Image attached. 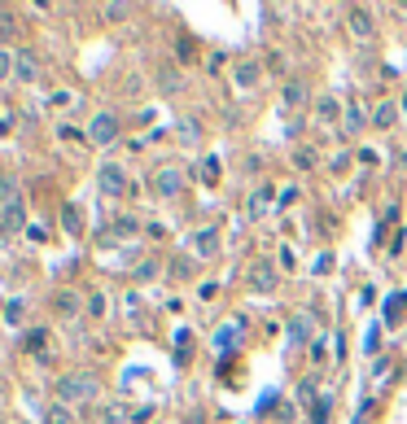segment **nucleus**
I'll return each instance as SVG.
<instances>
[{
  "mask_svg": "<svg viewBox=\"0 0 407 424\" xmlns=\"http://www.w3.org/2000/svg\"><path fill=\"white\" fill-rule=\"evenodd\" d=\"M53 394H57V403H66V407H92L101 398V381L92 372H62L53 381Z\"/></svg>",
  "mask_w": 407,
  "mask_h": 424,
  "instance_id": "nucleus-1",
  "label": "nucleus"
},
{
  "mask_svg": "<svg viewBox=\"0 0 407 424\" xmlns=\"http://www.w3.org/2000/svg\"><path fill=\"white\" fill-rule=\"evenodd\" d=\"M118 136H123V123H118V114H114V110H101V114H92V123H88V145H97V149H110Z\"/></svg>",
  "mask_w": 407,
  "mask_h": 424,
  "instance_id": "nucleus-2",
  "label": "nucleus"
},
{
  "mask_svg": "<svg viewBox=\"0 0 407 424\" xmlns=\"http://www.w3.org/2000/svg\"><path fill=\"white\" fill-rule=\"evenodd\" d=\"M184 171L179 167H162V171H153L149 175V188H153V197H162V202H175L179 193H184Z\"/></svg>",
  "mask_w": 407,
  "mask_h": 424,
  "instance_id": "nucleus-3",
  "label": "nucleus"
},
{
  "mask_svg": "<svg viewBox=\"0 0 407 424\" xmlns=\"http://www.w3.org/2000/svg\"><path fill=\"white\" fill-rule=\"evenodd\" d=\"M44 66L35 49H14V84H40Z\"/></svg>",
  "mask_w": 407,
  "mask_h": 424,
  "instance_id": "nucleus-4",
  "label": "nucleus"
},
{
  "mask_svg": "<svg viewBox=\"0 0 407 424\" xmlns=\"http://www.w3.org/2000/svg\"><path fill=\"white\" fill-rule=\"evenodd\" d=\"M258 84H263V62H258V57H236V62H232V88L250 92Z\"/></svg>",
  "mask_w": 407,
  "mask_h": 424,
  "instance_id": "nucleus-5",
  "label": "nucleus"
},
{
  "mask_svg": "<svg viewBox=\"0 0 407 424\" xmlns=\"http://www.w3.org/2000/svg\"><path fill=\"white\" fill-rule=\"evenodd\" d=\"M49 311L57 315V320H79V315H83V298L75 289H53L49 293Z\"/></svg>",
  "mask_w": 407,
  "mask_h": 424,
  "instance_id": "nucleus-6",
  "label": "nucleus"
},
{
  "mask_svg": "<svg viewBox=\"0 0 407 424\" xmlns=\"http://www.w3.org/2000/svg\"><path fill=\"white\" fill-rule=\"evenodd\" d=\"M342 114H346V105L333 97V92L316 97V105H311V119H316L320 127H342Z\"/></svg>",
  "mask_w": 407,
  "mask_h": 424,
  "instance_id": "nucleus-7",
  "label": "nucleus"
},
{
  "mask_svg": "<svg viewBox=\"0 0 407 424\" xmlns=\"http://www.w3.org/2000/svg\"><path fill=\"white\" fill-rule=\"evenodd\" d=\"M97 184H101L105 197H123V193H127V171H123V162H101Z\"/></svg>",
  "mask_w": 407,
  "mask_h": 424,
  "instance_id": "nucleus-8",
  "label": "nucleus"
},
{
  "mask_svg": "<svg viewBox=\"0 0 407 424\" xmlns=\"http://www.w3.org/2000/svg\"><path fill=\"white\" fill-rule=\"evenodd\" d=\"M346 27H351V35H355L359 44H368V40L377 35V14H373L368 5H355V9H351V22H346Z\"/></svg>",
  "mask_w": 407,
  "mask_h": 424,
  "instance_id": "nucleus-9",
  "label": "nucleus"
},
{
  "mask_svg": "<svg viewBox=\"0 0 407 424\" xmlns=\"http://www.w3.org/2000/svg\"><path fill=\"white\" fill-rule=\"evenodd\" d=\"M219 250H223V237H219V228H197L193 232V254L197 258H219Z\"/></svg>",
  "mask_w": 407,
  "mask_h": 424,
  "instance_id": "nucleus-10",
  "label": "nucleus"
},
{
  "mask_svg": "<svg viewBox=\"0 0 407 424\" xmlns=\"http://www.w3.org/2000/svg\"><path fill=\"white\" fill-rule=\"evenodd\" d=\"M381 320H386V328H403L407 324V293L403 289L381 302Z\"/></svg>",
  "mask_w": 407,
  "mask_h": 424,
  "instance_id": "nucleus-11",
  "label": "nucleus"
},
{
  "mask_svg": "<svg viewBox=\"0 0 407 424\" xmlns=\"http://www.w3.org/2000/svg\"><path fill=\"white\" fill-rule=\"evenodd\" d=\"M364 127H373V110H364L359 101H351V105H346V114H342V132L359 136Z\"/></svg>",
  "mask_w": 407,
  "mask_h": 424,
  "instance_id": "nucleus-12",
  "label": "nucleus"
},
{
  "mask_svg": "<svg viewBox=\"0 0 407 424\" xmlns=\"http://www.w3.org/2000/svg\"><path fill=\"white\" fill-rule=\"evenodd\" d=\"M280 101L289 105V110H307V105H316V101H311L307 79H289V84H285V92H280Z\"/></svg>",
  "mask_w": 407,
  "mask_h": 424,
  "instance_id": "nucleus-13",
  "label": "nucleus"
},
{
  "mask_svg": "<svg viewBox=\"0 0 407 424\" xmlns=\"http://www.w3.org/2000/svg\"><path fill=\"white\" fill-rule=\"evenodd\" d=\"M403 119V110H399V101H381L373 105V127L377 132H394V123Z\"/></svg>",
  "mask_w": 407,
  "mask_h": 424,
  "instance_id": "nucleus-14",
  "label": "nucleus"
},
{
  "mask_svg": "<svg viewBox=\"0 0 407 424\" xmlns=\"http://www.w3.org/2000/svg\"><path fill=\"white\" fill-rule=\"evenodd\" d=\"M250 289H258V293L276 289V272H272V263H263V258H258V263L250 267Z\"/></svg>",
  "mask_w": 407,
  "mask_h": 424,
  "instance_id": "nucleus-15",
  "label": "nucleus"
},
{
  "mask_svg": "<svg viewBox=\"0 0 407 424\" xmlns=\"http://www.w3.org/2000/svg\"><path fill=\"white\" fill-rule=\"evenodd\" d=\"M18 31H22L18 9H0V49H9V44L18 40Z\"/></svg>",
  "mask_w": 407,
  "mask_h": 424,
  "instance_id": "nucleus-16",
  "label": "nucleus"
},
{
  "mask_svg": "<svg viewBox=\"0 0 407 424\" xmlns=\"http://www.w3.org/2000/svg\"><path fill=\"white\" fill-rule=\"evenodd\" d=\"M272 206H276V202H272V184H258L254 193H250V215H254V219H263Z\"/></svg>",
  "mask_w": 407,
  "mask_h": 424,
  "instance_id": "nucleus-17",
  "label": "nucleus"
},
{
  "mask_svg": "<svg viewBox=\"0 0 407 424\" xmlns=\"http://www.w3.org/2000/svg\"><path fill=\"white\" fill-rule=\"evenodd\" d=\"M289 341H294V346H307V341H311V315L307 311H298L289 320Z\"/></svg>",
  "mask_w": 407,
  "mask_h": 424,
  "instance_id": "nucleus-18",
  "label": "nucleus"
},
{
  "mask_svg": "<svg viewBox=\"0 0 407 424\" xmlns=\"http://www.w3.org/2000/svg\"><path fill=\"white\" fill-rule=\"evenodd\" d=\"M62 228H66V237H83V215H79L75 202L62 206Z\"/></svg>",
  "mask_w": 407,
  "mask_h": 424,
  "instance_id": "nucleus-19",
  "label": "nucleus"
},
{
  "mask_svg": "<svg viewBox=\"0 0 407 424\" xmlns=\"http://www.w3.org/2000/svg\"><path fill=\"white\" fill-rule=\"evenodd\" d=\"M294 167H298V171H316V167H320V153L307 149V145H298V149H294Z\"/></svg>",
  "mask_w": 407,
  "mask_h": 424,
  "instance_id": "nucleus-20",
  "label": "nucleus"
},
{
  "mask_svg": "<svg viewBox=\"0 0 407 424\" xmlns=\"http://www.w3.org/2000/svg\"><path fill=\"white\" fill-rule=\"evenodd\" d=\"M44 424H75V411H70L66 403H53L49 411H44Z\"/></svg>",
  "mask_w": 407,
  "mask_h": 424,
  "instance_id": "nucleus-21",
  "label": "nucleus"
},
{
  "mask_svg": "<svg viewBox=\"0 0 407 424\" xmlns=\"http://www.w3.org/2000/svg\"><path fill=\"white\" fill-rule=\"evenodd\" d=\"M110 228L118 232V237H136V228H140V219L136 215H114V223Z\"/></svg>",
  "mask_w": 407,
  "mask_h": 424,
  "instance_id": "nucleus-22",
  "label": "nucleus"
},
{
  "mask_svg": "<svg viewBox=\"0 0 407 424\" xmlns=\"http://www.w3.org/2000/svg\"><path fill=\"white\" fill-rule=\"evenodd\" d=\"M153 84H158L166 97H175V92H179V75H175V70H158V75H153Z\"/></svg>",
  "mask_w": 407,
  "mask_h": 424,
  "instance_id": "nucleus-23",
  "label": "nucleus"
},
{
  "mask_svg": "<svg viewBox=\"0 0 407 424\" xmlns=\"http://www.w3.org/2000/svg\"><path fill=\"white\" fill-rule=\"evenodd\" d=\"M175 346H179V363L193 359V328H179V333H175Z\"/></svg>",
  "mask_w": 407,
  "mask_h": 424,
  "instance_id": "nucleus-24",
  "label": "nucleus"
},
{
  "mask_svg": "<svg viewBox=\"0 0 407 424\" xmlns=\"http://www.w3.org/2000/svg\"><path fill=\"white\" fill-rule=\"evenodd\" d=\"M0 215H5V219H9V223L18 228V223L27 219V210H22V197H14V202H5V206H0Z\"/></svg>",
  "mask_w": 407,
  "mask_h": 424,
  "instance_id": "nucleus-25",
  "label": "nucleus"
},
{
  "mask_svg": "<svg viewBox=\"0 0 407 424\" xmlns=\"http://www.w3.org/2000/svg\"><path fill=\"white\" fill-rule=\"evenodd\" d=\"M5 320H9V324H22V320H27V302H22V298H14V302L5 306Z\"/></svg>",
  "mask_w": 407,
  "mask_h": 424,
  "instance_id": "nucleus-26",
  "label": "nucleus"
},
{
  "mask_svg": "<svg viewBox=\"0 0 407 424\" xmlns=\"http://www.w3.org/2000/svg\"><path fill=\"white\" fill-rule=\"evenodd\" d=\"M44 346H49V333H44V328H31V333H27V350L44 355Z\"/></svg>",
  "mask_w": 407,
  "mask_h": 424,
  "instance_id": "nucleus-27",
  "label": "nucleus"
},
{
  "mask_svg": "<svg viewBox=\"0 0 407 424\" xmlns=\"http://www.w3.org/2000/svg\"><path fill=\"white\" fill-rule=\"evenodd\" d=\"M14 79V49H0V84Z\"/></svg>",
  "mask_w": 407,
  "mask_h": 424,
  "instance_id": "nucleus-28",
  "label": "nucleus"
},
{
  "mask_svg": "<svg viewBox=\"0 0 407 424\" xmlns=\"http://www.w3.org/2000/svg\"><path fill=\"white\" fill-rule=\"evenodd\" d=\"M329 416H333V398H320L316 411H311V424H329Z\"/></svg>",
  "mask_w": 407,
  "mask_h": 424,
  "instance_id": "nucleus-29",
  "label": "nucleus"
},
{
  "mask_svg": "<svg viewBox=\"0 0 407 424\" xmlns=\"http://www.w3.org/2000/svg\"><path fill=\"white\" fill-rule=\"evenodd\" d=\"M127 14H131V5H101V18L105 22H123Z\"/></svg>",
  "mask_w": 407,
  "mask_h": 424,
  "instance_id": "nucleus-30",
  "label": "nucleus"
},
{
  "mask_svg": "<svg viewBox=\"0 0 407 424\" xmlns=\"http://www.w3.org/2000/svg\"><path fill=\"white\" fill-rule=\"evenodd\" d=\"M131 416H127V411L123 407H101V424H127Z\"/></svg>",
  "mask_w": 407,
  "mask_h": 424,
  "instance_id": "nucleus-31",
  "label": "nucleus"
},
{
  "mask_svg": "<svg viewBox=\"0 0 407 424\" xmlns=\"http://www.w3.org/2000/svg\"><path fill=\"white\" fill-rule=\"evenodd\" d=\"M298 197H302V188L298 184H289V188H280V197H276V206H294Z\"/></svg>",
  "mask_w": 407,
  "mask_h": 424,
  "instance_id": "nucleus-32",
  "label": "nucleus"
},
{
  "mask_svg": "<svg viewBox=\"0 0 407 424\" xmlns=\"http://www.w3.org/2000/svg\"><path fill=\"white\" fill-rule=\"evenodd\" d=\"M9 245H14V223L0 215V250H9Z\"/></svg>",
  "mask_w": 407,
  "mask_h": 424,
  "instance_id": "nucleus-33",
  "label": "nucleus"
},
{
  "mask_svg": "<svg viewBox=\"0 0 407 424\" xmlns=\"http://www.w3.org/2000/svg\"><path fill=\"white\" fill-rule=\"evenodd\" d=\"M88 315H92V320H101V315H105V298H101V293H92V298H88Z\"/></svg>",
  "mask_w": 407,
  "mask_h": 424,
  "instance_id": "nucleus-34",
  "label": "nucleus"
},
{
  "mask_svg": "<svg viewBox=\"0 0 407 424\" xmlns=\"http://www.w3.org/2000/svg\"><path fill=\"white\" fill-rule=\"evenodd\" d=\"M294 267H298V254L285 245V250H280V272H294Z\"/></svg>",
  "mask_w": 407,
  "mask_h": 424,
  "instance_id": "nucleus-35",
  "label": "nucleus"
},
{
  "mask_svg": "<svg viewBox=\"0 0 407 424\" xmlns=\"http://www.w3.org/2000/svg\"><path fill=\"white\" fill-rule=\"evenodd\" d=\"M311 272H316V276H324V272H333V254H320V258H316V267H311Z\"/></svg>",
  "mask_w": 407,
  "mask_h": 424,
  "instance_id": "nucleus-36",
  "label": "nucleus"
},
{
  "mask_svg": "<svg viewBox=\"0 0 407 424\" xmlns=\"http://www.w3.org/2000/svg\"><path fill=\"white\" fill-rule=\"evenodd\" d=\"M149 276H158V263H149V258H145V263H140V272H136V280H149Z\"/></svg>",
  "mask_w": 407,
  "mask_h": 424,
  "instance_id": "nucleus-37",
  "label": "nucleus"
},
{
  "mask_svg": "<svg viewBox=\"0 0 407 424\" xmlns=\"http://www.w3.org/2000/svg\"><path fill=\"white\" fill-rule=\"evenodd\" d=\"M171 267H175V276H179V280H184V276H193V267H188V258H175Z\"/></svg>",
  "mask_w": 407,
  "mask_h": 424,
  "instance_id": "nucleus-38",
  "label": "nucleus"
},
{
  "mask_svg": "<svg viewBox=\"0 0 407 424\" xmlns=\"http://www.w3.org/2000/svg\"><path fill=\"white\" fill-rule=\"evenodd\" d=\"M403 110H407V101H403Z\"/></svg>",
  "mask_w": 407,
  "mask_h": 424,
  "instance_id": "nucleus-39",
  "label": "nucleus"
},
{
  "mask_svg": "<svg viewBox=\"0 0 407 424\" xmlns=\"http://www.w3.org/2000/svg\"><path fill=\"white\" fill-rule=\"evenodd\" d=\"M166 424H175V420H166Z\"/></svg>",
  "mask_w": 407,
  "mask_h": 424,
  "instance_id": "nucleus-40",
  "label": "nucleus"
}]
</instances>
